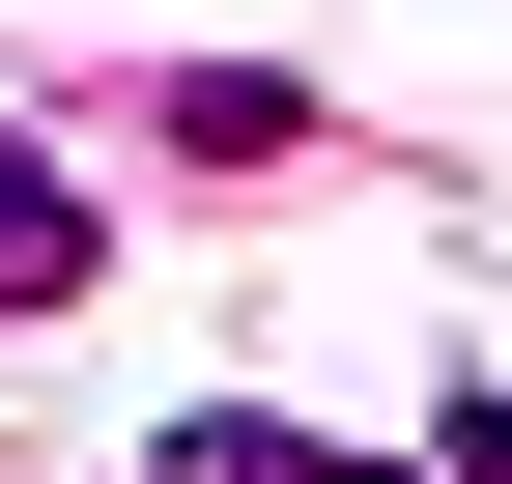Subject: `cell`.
I'll return each mask as SVG.
<instances>
[{"label": "cell", "instance_id": "obj_1", "mask_svg": "<svg viewBox=\"0 0 512 484\" xmlns=\"http://www.w3.org/2000/svg\"><path fill=\"white\" fill-rule=\"evenodd\" d=\"M86 285H114V200L57 143H0V314H86Z\"/></svg>", "mask_w": 512, "mask_h": 484}, {"label": "cell", "instance_id": "obj_2", "mask_svg": "<svg viewBox=\"0 0 512 484\" xmlns=\"http://www.w3.org/2000/svg\"><path fill=\"white\" fill-rule=\"evenodd\" d=\"M143 114H171V143H200V171H285V143H313V86H285V57H171Z\"/></svg>", "mask_w": 512, "mask_h": 484}, {"label": "cell", "instance_id": "obj_3", "mask_svg": "<svg viewBox=\"0 0 512 484\" xmlns=\"http://www.w3.org/2000/svg\"><path fill=\"white\" fill-rule=\"evenodd\" d=\"M171 484H399V456H313V428H171Z\"/></svg>", "mask_w": 512, "mask_h": 484}, {"label": "cell", "instance_id": "obj_4", "mask_svg": "<svg viewBox=\"0 0 512 484\" xmlns=\"http://www.w3.org/2000/svg\"><path fill=\"white\" fill-rule=\"evenodd\" d=\"M456 484H512V399H456Z\"/></svg>", "mask_w": 512, "mask_h": 484}]
</instances>
